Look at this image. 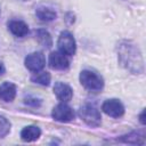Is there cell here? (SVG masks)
<instances>
[{
	"label": "cell",
	"instance_id": "6da1fadb",
	"mask_svg": "<svg viewBox=\"0 0 146 146\" xmlns=\"http://www.w3.org/2000/svg\"><path fill=\"white\" fill-rule=\"evenodd\" d=\"M119 64L132 74L144 73V58L139 47L130 40H121L116 44Z\"/></svg>",
	"mask_w": 146,
	"mask_h": 146
},
{
	"label": "cell",
	"instance_id": "7a4b0ae2",
	"mask_svg": "<svg viewBox=\"0 0 146 146\" xmlns=\"http://www.w3.org/2000/svg\"><path fill=\"white\" fill-rule=\"evenodd\" d=\"M82 87L92 92H99L104 88V79L100 74L92 70H82L79 75Z\"/></svg>",
	"mask_w": 146,
	"mask_h": 146
},
{
	"label": "cell",
	"instance_id": "3957f363",
	"mask_svg": "<svg viewBox=\"0 0 146 146\" xmlns=\"http://www.w3.org/2000/svg\"><path fill=\"white\" fill-rule=\"evenodd\" d=\"M79 116L81 120L91 128H97L102 123V115L99 110L91 103H84L79 108Z\"/></svg>",
	"mask_w": 146,
	"mask_h": 146
},
{
	"label": "cell",
	"instance_id": "277c9868",
	"mask_svg": "<svg viewBox=\"0 0 146 146\" xmlns=\"http://www.w3.org/2000/svg\"><path fill=\"white\" fill-rule=\"evenodd\" d=\"M57 47H58V50L64 55L73 56L76 51V42L73 34L68 31L60 32L57 40Z\"/></svg>",
	"mask_w": 146,
	"mask_h": 146
},
{
	"label": "cell",
	"instance_id": "5b68a950",
	"mask_svg": "<svg viewBox=\"0 0 146 146\" xmlns=\"http://www.w3.org/2000/svg\"><path fill=\"white\" fill-rule=\"evenodd\" d=\"M51 116L55 121L58 122H71L74 116L75 113L73 111V108L71 106H68L66 103H59L58 105H56L52 111H51Z\"/></svg>",
	"mask_w": 146,
	"mask_h": 146
},
{
	"label": "cell",
	"instance_id": "8992f818",
	"mask_svg": "<svg viewBox=\"0 0 146 146\" xmlns=\"http://www.w3.org/2000/svg\"><path fill=\"white\" fill-rule=\"evenodd\" d=\"M24 64L29 71L36 73V72H40L44 67L46 57H44L43 52H41V51H33L25 57Z\"/></svg>",
	"mask_w": 146,
	"mask_h": 146
},
{
	"label": "cell",
	"instance_id": "52a82bcc",
	"mask_svg": "<svg viewBox=\"0 0 146 146\" xmlns=\"http://www.w3.org/2000/svg\"><path fill=\"white\" fill-rule=\"evenodd\" d=\"M102 110L111 117H121L124 114V106L116 98L106 99L102 105Z\"/></svg>",
	"mask_w": 146,
	"mask_h": 146
},
{
	"label": "cell",
	"instance_id": "ba28073f",
	"mask_svg": "<svg viewBox=\"0 0 146 146\" xmlns=\"http://www.w3.org/2000/svg\"><path fill=\"white\" fill-rule=\"evenodd\" d=\"M48 63L52 70H58V71H64V70L68 68V66H70V60H68L67 56L64 55L63 52H60L59 50L50 52Z\"/></svg>",
	"mask_w": 146,
	"mask_h": 146
},
{
	"label": "cell",
	"instance_id": "9c48e42d",
	"mask_svg": "<svg viewBox=\"0 0 146 146\" xmlns=\"http://www.w3.org/2000/svg\"><path fill=\"white\" fill-rule=\"evenodd\" d=\"M54 94L63 103L70 102L72 99V97H73L72 88L67 83H64V82H60V81L55 83V86H54Z\"/></svg>",
	"mask_w": 146,
	"mask_h": 146
},
{
	"label": "cell",
	"instance_id": "30bf717a",
	"mask_svg": "<svg viewBox=\"0 0 146 146\" xmlns=\"http://www.w3.org/2000/svg\"><path fill=\"white\" fill-rule=\"evenodd\" d=\"M8 30L18 38H23L29 33V25L21 19H11L7 24Z\"/></svg>",
	"mask_w": 146,
	"mask_h": 146
},
{
	"label": "cell",
	"instance_id": "8fae6325",
	"mask_svg": "<svg viewBox=\"0 0 146 146\" xmlns=\"http://www.w3.org/2000/svg\"><path fill=\"white\" fill-rule=\"evenodd\" d=\"M16 97V86L13 82L6 81L0 84V99L2 102H13Z\"/></svg>",
	"mask_w": 146,
	"mask_h": 146
},
{
	"label": "cell",
	"instance_id": "7c38bea8",
	"mask_svg": "<svg viewBox=\"0 0 146 146\" xmlns=\"http://www.w3.org/2000/svg\"><path fill=\"white\" fill-rule=\"evenodd\" d=\"M41 136V130L39 127L36 125H27L24 127L21 131V138L23 141H35L36 139H39Z\"/></svg>",
	"mask_w": 146,
	"mask_h": 146
},
{
	"label": "cell",
	"instance_id": "4fadbf2b",
	"mask_svg": "<svg viewBox=\"0 0 146 146\" xmlns=\"http://www.w3.org/2000/svg\"><path fill=\"white\" fill-rule=\"evenodd\" d=\"M117 141L125 144H133V145H143L145 143V135L143 131H131L117 138Z\"/></svg>",
	"mask_w": 146,
	"mask_h": 146
},
{
	"label": "cell",
	"instance_id": "5bb4252c",
	"mask_svg": "<svg viewBox=\"0 0 146 146\" xmlns=\"http://www.w3.org/2000/svg\"><path fill=\"white\" fill-rule=\"evenodd\" d=\"M35 16L41 22H51L57 17V13L55 9L46 6H40L35 9Z\"/></svg>",
	"mask_w": 146,
	"mask_h": 146
},
{
	"label": "cell",
	"instance_id": "9a60e30c",
	"mask_svg": "<svg viewBox=\"0 0 146 146\" xmlns=\"http://www.w3.org/2000/svg\"><path fill=\"white\" fill-rule=\"evenodd\" d=\"M34 36L36 39V41L43 46L44 48H50L52 46V39H51V35L50 33L44 30V29H38L34 31Z\"/></svg>",
	"mask_w": 146,
	"mask_h": 146
},
{
	"label": "cell",
	"instance_id": "2e32d148",
	"mask_svg": "<svg viewBox=\"0 0 146 146\" xmlns=\"http://www.w3.org/2000/svg\"><path fill=\"white\" fill-rule=\"evenodd\" d=\"M50 80H51V76H50V73L48 72H36L34 73L32 76H31V81L34 82V83H38L40 86H49L50 83Z\"/></svg>",
	"mask_w": 146,
	"mask_h": 146
},
{
	"label": "cell",
	"instance_id": "e0dca14e",
	"mask_svg": "<svg viewBox=\"0 0 146 146\" xmlns=\"http://www.w3.org/2000/svg\"><path fill=\"white\" fill-rule=\"evenodd\" d=\"M11 124L8 121V119L3 115H0V138L6 137L10 132Z\"/></svg>",
	"mask_w": 146,
	"mask_h": 146
},
{
	"label": "cell",
	"instance_id": "ac0fdd59",
	"mask_svg": "<svg viewBox=\"0 0 146 146\" xmlns=\"http://www.w3.org/2000/svg\"><path fill=\"white\" fill-rule=\"evenodd\" d=\"M24 103L29 106H32V107H39L41 105V99L33 97V96H27L24 98Z\"/></svg>",
	"mask_w": 146,
	"mask_h": 146
},
{
	"label": "cell",
	"instance_id": "d6986e66",
	"mask_svg": "<svg viewBox=\"0 0 146 146\" xmlns=\"http://www.w3.org/2000/svg\"><path fill=\"white\" fill-rule=\"evenodd\" d=\"M144 114H145V111L143 110V111H141V113L139 114V121H140V123H141V124H145V117H144Z\"/></svg>",
	"mask_w": 146,
	"mask_h": 146
},
{
	"label": "cell",
	"instance_id": "ffe728a7",
	"mask_svg": "<svg viewBox=\"0 0 146 146\" xmlns=\"http://www.w3.org/2000/svg\"><path fill=\"white\" fill-rule=\"evenodd\" d=\"M5 72H6V68H5V65L2 64V62H0V75H2V74H5Z\"/></svg>",
	"mask_w": 146,
	"mask_h": 146
}]
</instances>
